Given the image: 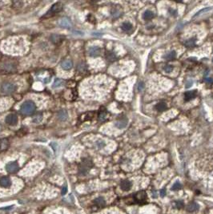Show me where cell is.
<instances>
[{"label":"cell","mask_w":213,"mask_h":214,"mask_svg":"<svg viewBox=\"0 0 213 214\" xmlns=\"http://www.w3.org/2000/svg\"><path fill=\"white\" fill-rule=\"evenodd\" d=\"M36 109V106L35 104L31 101V100H27L25 101L21 106L20 108V111L22 114L24 115H31L35 112Z\"/></svg>","instance_id":"cell-1"},{"label":"cell","mask_w":213,"mask_h":214,"mask_svg":"<svg viewBox=\"0 0 213 214\" xmlns=\"http://www.w3.org/2000/svg\"><path fill=\"white\" fill-rule=\"evenodd\" d=\"M134 204H144L147 201V194L144 191H140L132 196Z\"/></svg>","instance_id":"cell-2"},{"label":"cell","mask_w":213,"mask_h":214,"mask_svg":"<svg viewBox=\"0 0 213 214\" xmlns=\"http://www.w3.org/2000/svg\"><path fill=\"white\" fill-rule=\"evenodd\" d=\"M17 89V87L12 83H4L1 86V91L4 94H11L14 92Z\"/></svg>","instance_id":"cell-3"},{"label":"cell","mask_w":213,"mask_h":214,"mask_svg":"<svg viewBox=\"0 0 213 214\" xmlns=\"http://www.w3.org/2000/svg\"><path fill=\"white\" fill-rule=\"evenodd\" d=\"M19 164L15 161L8 163L6 165V170L9 172V173H14V172H17L19 171Z\"/></svg>","instance_id":"cell-4"},{"label":"cell","mask_w":213,"mask_h":214,"mask_svg":"<svg viewBox=\"0 0 213 214\" xmlns=\"http://www.w3.org/2000/svg\"><path fill=\"white\" fill-rule=\"evenodd\" d=\"M5 122H6V123H7V124H9L11 126H14L17 124L18 117L14 114H9L6 116Z\"/></svg>","instance_id":"cell-5"},{"label":"cell","mask_w":213,"mask_h":214,"mask_svg":"<svg viewBox=\"0 0 213 214\" xmlns=\"http://www.w3.org/2000/svg\"><path fill=\"white\" fill-rule=\"evenodd\" d=\"M62 8H63V6L60 3H57L55 4H54L51 8L50 9V11H49L47 12V14H56V13H58L61 10H62Z\"/></svg>","instance_id":"cell-6"},{"label":"cell","mask_w":213,"mask_h":214,"mask_svg":"<svg viewBox=\"0 0 213 214\" xmlns=\"http://www.w3.org/2000/svg\"><path fill=\"white\" fill-rule=\"evenodd\" d=\"M100 52H101V50L100 47H92L89 48V51H88V53L89 55L92 56V57H97L100 55Z\"/></svg>","instance_id":"cell-7"},{"label":"cell","mask_w":213,"mask_h":214,"mask_svg":"<svg viewBox=\"0 0 213 214\" xmlns=\"http://www.w3.org/2000/svg\"><path fill=\"white\" fill-rule=\"evenodd\" d=\"M127 119L125 117H123L116 121V127L119 129H122V128H124L127 126Z\"/></svg>","instance_id":"cell-8"},{"label":"cell","mask_w":213,"mask_h":214,"mask_svg":"<svg viewBox=\"0 0 213 214\" xmlns=\"http://www.w3.org/2000/svg\"><path fill=\"white\" fill-rule=\"evenodd\" d=\"M59 25L65 28H70L72 27V23L67 18H63L59 21Z\"/></svg>","instance_id":"cell-9"},{"label":"cell","mask_w":213,"mask_h":214,"mask_svg":"<svg viewBox=\"0 0 213 214\" xmlns=\"http://www.w3.org/2000/svg\"><path fill=\"white\" fill-rule=\"evenodd\" d=\"M132 183L129 181V180H123L120 184V187L124 191H129L131 188H132Z\"/></svg>","instance_id":"cell-10"},{"label":"cell","mask_w":213,"mask_h":214,"mask_svg":"<svg viewBox=\"0 0 213 214\" xmlns=\"http://www.w3.org/2000/svg\"><path fill=\"white\" fill-rule=\"evenodd\" d=\"M0 185L4 187V188H9L11 185V180L6 176L2 177L1 179H0Z\"/></svg>","instance_id":"cell-11"},{"label":"cell","mask_w":213,"mask_h":214,"mask_svg":"<svg viewBox=\"0 0 213 214\" xmlns=\"http://www.w3.org/2000/svg\"><path fill=\"white\" fill-rule=\"evenodd\" d=\"M198 209H199L198 204H196L195 202H192V203H190L189 204L187 205V211L189 212H194L195 211H197Z\"/></svg>","instance_id":"cell-12"},{"label":"cell","mask_w":213,"mask_h":214,"mask_svg":"<svg viewBox=\"0 0 213 214\" xmlns=\"http://www.w3.org/2000/svg\"><path fill=\"white\" fill-rule=\"evenodd\" d=\"M61 67L64 70H70L73 67V63L71 60H63L61 63Z\"/></svg>","instance_id":"cell-13"},{"label":"cell","mask_w":213,"mask_h":214,"mask_svg":"<svg viewBox=\"0 0 213 214\" xmlns=\"http://www.w3.org/2000/svg\"><path fill=\"white\" fill-rule=\"evenodd\" d=\"M58 118L61 121H65L68 118V114L66 110H61L58 113Z\"/></svg>","instance_id":"cell-14"},{"label":"cell","mask_w":213,"mask_h":214,"mask_svg":"<svg viewBox=\"0 0 213 214\" xmlns=\"http://www.w3.org/2000/svg\"><path fill=\"white\" fill-rule=\"evenodd\" d=\"M8 147H9V141H8V139H3L0 141V152L7 149Z\"/></svg>","instance_id":"cell-15"},{"label":"cell","mask_w":213,"mask_h":214,"mask_svg":"<svg viewBox=\"0 0 213 214\" xmlns=\"http://www.w3.org/2000/svg\"><path fill=\"white\" fill-rule=\"evenodd\" d=\"M154 17V13L151 11H146L143 14V18L145 20H149L151 19Z\"/></svg>","instance_id":"cell-16"},{"label":"cell","mask_w":213,"mask_h":214,"mask_svg":"<svg viewBox=\"0 0 213 214\" xmlns=\"http://www.w3.org/2000/svg\"><path fill=\"white\" fill-rule=\"evenodd\" d=\"M155 108H156V110L159 111V112H163V111H165L167 109V104L165 103H163V102H160V103L156 104V106H155Z\"/></svg>","instance_id":"cell-17"},{"label":"cell","mask_w":213,"mask_h":214,"mask_svg":"<svg viewBox=\"0 0 213 214\" xmlns=\"http://www.w3.org/2000/svg\"><path fill=\"white\" fill-rule=\"evenodd\" d=\"M95 204L99 207H103L106 202H105L104 198H103V197H98V198H96L95 200Z\"/></svg>","instance_id":"cell-18"},{"label":"cell","mask_w":213,"mask_h":214,"mask_svg":"<svg viewBox=\"0 0 213 214\" xmlns=\"http://www.w3.org/2000/svg\"><path fill=\"white\" fill-rule=\"evenodd\" d=\"M176 56V51H170L169 53H168V54L164 56V58H165V60H171L175 59Z\"/></svg>","instance_id":"cell-19"},{"label":"cell","mask_w":213,"mask_h":214,"mask_svg":"<svg viewBox=\"0 0 213 214\" xmlns=\"http://www.w3.org/2000/svg\"><path fill=\"white\" fill-rule=\"evenodd\" d=\"M196 92H187L185 93V100H190L195 97Z\"/></svg>","instance_id":"cell-20"},{"label":"cell","mask_w":213,"mask_h":214,"mask_svg":"<svg viewBox=\"0 0 213 214\" xmlns=\"http://www.w3.org/2000/svg\"><path fill=\"white\" fill-rule=\"evenodd\" d=\"M122 29L124 31H130L132 29V25L130 23H124L122 25Z\"/></svg>","instance_id":"cell-21"},{"label":"cell","mask_w":213,"mask_h":214,"mask_svg":"<svg viewBox=\"0 0 213 214\" xmlns=\"http://www.w3.org/2000/svg\"><path fill=\"white\" fill-rule=\"evenodd\" d=\"M64 84V81L62 80V79H56L54 84H53V87L54 88H56V87H62L63 85Z\"/></svg>","instance_id":"cell-22"},{"label":"cell","mask_w":213,"mask_h":214,"mask_svg":"<svg viewBox=\"0 0 213 214\" xmlns=\"http://www.w3.org/2000/svg\"><path fill=\"white\" fill-rule=\"evenodd\" d=\"M195 43V39L192 38L191 39H188L187 41H186L185 45L187 46V47H192V46H194Z\"/></svg>","instance_id":"cell-23"},{"label":"cell","mask_w":213,"mask_h":214,"mask_svg":"<svg viewBox=\"0 0 213 214\" xmlns=\"http://www.w3.org/2000/svg\"><path fill=\"white\" fill-rule=\"evenodd\" d=\"M43 120L42 115H36V116L33 118V122L34 123H39Z\"/></svg>","instance_id":"cell-24"},{"label":"cell","mask_w":213,"mask_h":214,"mask_svg":"<svg viewBox=\"0 0 213 214\" xmlns=\"http://www.w3.org/2000/svg\"><path fill=\"white\" fill-rule=\"evenodd\" d=\"M211 9V7H208V8H204V9H202L201 11H198L197 13H196L195 15H194V17H197V16H199L200 14H203V12H207V11H210Z\"/></svg>","instance_id":"cell-25"},{"label":"cell","mask_w":213,"mask_h":214,"mask_svg":"<svg viewBox=\"0 0 213 214\" xmlns=\"http://www.w3.org/2000/svg\"><path fill=\"white\" fill-rule=\"evenodd\" d=\"M106 145L105 142L103 141H96V146L99 147V149H103V147H104Z\"/></svg>","instance_id":"cell-26"},{"label":"cell","mask_w":213,"mask_h":214,"mask_svg":"<svg viewBox=\"0 0 213 214\" xmlns=\"http://www.w3.org/2000/svg\"><path fill=\"white\" fill-rule=\"evenodd\" d=\"M59 38H62L60 35H52L51 36V40L53 41L54 43H58L59 42Z\"/></svg>","instance_id":"cell-27"},{"label":"cell","mask_w":213,"mask_h":214,"mask_svg":"<svg viewBox=\"0 0 213 214\" xmlns=\"http://www.w3.org/2000/svg\"><path fill=\"white\" fill-rule=\"evenodd\" d=\"M180 188H181V185H180V183L179 181H176L172 186V190H178V189H179Z\"/></svg>","instance_id":"cell-28"},{"label":"cell","mask_w":213,"mask_h":214,"mask_svg":"<svg viewBox=\"0 0 213 214\" xmlns=\"http://www.w3.org/2000/svg\"><path fill=\"white\" fill-rule=\"evenodd\" d=\"M176 208H178V209H183L184 206V202H182V201H178L176 202Z\"/></svg>","instance_id":"cell-29"},{"label":"cell","mask_w":213,"mask_h":214,"mask_svg":"<svg viewBox=\"0 0 213 214\" xmlns=\"http://www.w3.org/2000/svg\"><path fill=\"white\" fill-rule=\"evenodd\" d=\"M173 68H172V66H171V65H167L164 67V71L165 72L168 73V72H171V71H172Z\"/></svg>","instance_id":"cell-30"},{"label":"cell","mask_w":213,"mask_h":214,"mask_svg":"<svg viewBox=\"0 0 213 214\" xmlns=\"http://www.w3.org/2000/svg\"><path fill=\"white\" fill-rule=\"evenodd\" d=\"M137 88L139 91H142V90L144 88V84L143 83V82H140V83L138 84L137 85Z\"/></svg>","instance_id":"cell-31"},{"label":"cell","mask_w":213,"mask_h":214,"mask_svg":"<svg viewBox=\"0 0 213 214\" xmlns=\"http://www.w3.org/2000/svg\"><path fill=\"white\" fill-rule=\"evenodd\" d=\"M108 60H110V61H114L115 60H116V55H115L114 54H112V53L109 54V55H108Z\"/></svg>","instance_id":"cell-32"},{"label":"cell","mask_w":213,"mask_h":214,"mask_svg":"<svg viewBox=\"0 0 213 214\" xmlns=\"http://www.w3.org/2000/svg\"><path fill=\"white\" fill-rule=\"evenodd\" d=\"M192 80H188V81L187 82L186 87H187V88H189V87H192Z\"/></svg>","instance_id":"cell-33"},{"label":"cell","mask_w":213,"mask_h":214,"mask_svg":"<svg viewBox=\"0 0 213 214\" xmlns=\"http://www.w3.org/2000/svg\"><path fill=\"white\" fill-rule=\"evenodd\" d=\"M67 187H64V188H63V190H62V194H63V195H65V194L67 193Z\"/></svg>","instance_id":"cell-34"},{"label":"cell","mask_w":213,"mask_h":214,"mask_svg":"<svg viewBox=\"0 0 213 214\" xmlns=\"http://www.w3.org/2000/svg\"><path fill=\"white\" fill-rule=\"evenodd\" d=\"M161 196H164V190H163V191H161Z\"/></svg>","instance_id":"cell-35"},{"label":"cell","mask_w":213,"mask_h":214,"mask_svg":"<svg viewBox=\"0 0 213 214\" xmlns=\"http://www.w3.org/2000/svg\"><path fill=\"white\" fill-rule=\"evenodd\" d=\"M212 61H213V59H212Z\"/></svg>","instance_id":"cell-36"}]
</instances>
